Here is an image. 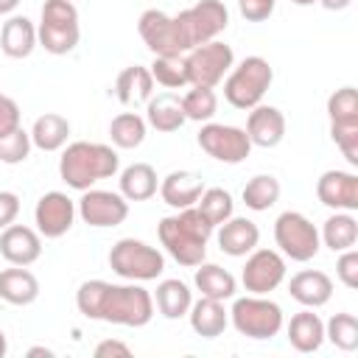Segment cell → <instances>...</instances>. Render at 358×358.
<instances>
[{
    "label": "cell",
    "instance_id": "20",
    "mask_svg": "<svg viewBox=\"0 0 358 358\" xmlns=\"http://www.w3.org/2000/svg\"><path fill=\"white\" fill-rule=\"evenodd\" d=\"M288 294L302 305V308H322L330 302L333 296V280L319 271V268H302L291 277L288 282Z\"/></svg>",
    "mask_w": 358,
    "mask_h": 358
},
{
    "label": "cell",
    "instance_id": "15",
    "mask_svg": "<svg viewBox=\"0 0 358 358\" xmlns=\"http://www.w3.org/2000/svg\"><path fill=\"white\" fill-rule=\"evenodd\" d=\"M285 280V257L277 249H252L241 271V282L249 294H271Z\"/></svg>",
    "mask_w": 358,
    "mask_h": 358
},
{
    "label": "cell",
    "instance_id": "18",
    "mask_svg": "<svg viewBox=\"0 0 358 358\" xmlns=\"http://www.w3.org/2000/svg\"><path fill=\"white\" fill-rule=\"evenodd\" d=\"M246 134H249L252 145H257V148H277L285 137V115L277 106L257 103L249 109Z\"/></svg>",
    "mask_w": 358,
    "mask_h": 358
},
{
    "label": "cell",
    "instance_id": "42",
    "mask_svg": "<svg viewBox=\"0 0 358 358\" xmlns=\"http://www.w3.org/2000/svg\"><path fill=\"white\" fill-rule=\"evenodd\" d=\"M336 277H338L341 285H347L350 291L358 288V252H355V246L338 252V260H336Z\"/></svg>",
    "mask_w": 358,
    "mask_h": 358
},
{
    "label": "cell",
    "instance_id": "1",
    "mask_svg": "<svg viewBox=\"0 0 358 358\" xmlns=\"http://www.w3.org/2000/svg\"><path fill=\"white\" fill-rule=\"evenodd\" d=\"M76 308L92 322H109L123 327H145L154 319V296L137 282L87 280L76 291Z\"/></svg>",
    "mask_w": 358,
    "mask_h": 358
},
{
    "label": "cell",
    "instance_id": "28",
    "mask_svg": "<svg viewBox=\"0 0 358 358\" xmlns=\"http://www.w3.org/2000/svg\"><path fill=\"white\" fill-rule=\"evenodd\" d=\"M117 182H120V196L126 201H148L159 187L157 171L148 162H131L129 168L120 171Z\"/></svg>",
    "mask_w": 358,
    "mask_h": 358
},
{
    "label": "cell",
    "instance_id": "36",
    "mask_svg": "<svg viewBox=\"0 0 358 358\" xmlns=\"http://www.w3.org/2000/svg\"><path fill=\"white\" fill-rule=\"evenodd\" d=\"M182 98V112L187 120H196V123H207L213 120V115L218 112V95L213 87H190Z\"/></svg>",
    "mask_w": 358,
    "mask_h": 358
},
{
    "label": "cell",
    "instance_id": "47",
    "mask_svg": "<svg viewBox=\"0 0 358 358\" xmlns=\"http://www.w3.org/2000/svg\"><path fill=\"white\" fill-rule=\"evenodd\" d=\"M316 3H322V8H327V11H344L352 6V0H316Z\"/></svg>",
    "mask_w": 358,
    "mask_h": 358
},
{
    "label": "cell",
    "instance_id": "4",
    "mask_svg": "<svg viewBox=\"0 0 358 358\" xmlns=\"http://www.w3.org/2000/svg\"><path fill=\"white\" fill-rule=\"evenodd\" d=\"M274 81V67L263 56H246L243 62L232 64V70L224 76V98L235 109H252L263 101Z\"/></svg>",
    "mask_w": 358,
    "mask_h": 358
},
{
    "label": "cell",
    "instance_id": "26",
    "mask_svg": "<svg viewBox=\"0 0 358 358\" xmlns=\"http://www.w3.org/2000/svg\"><path fill=\"white\" fill-rule=\"evenodd\" d=\"M151 95H154V78H151V70L148 67L131 64V67H123L117 73V78H115V98L123 106L145 103Z\"/></svg>",
    "mask_w": 358,
    "mask_h": 358
},
{
    "label": "cell",
    "instance_id": "9",
    "mask_svg": "<svg viewBox=\"0 0 358 358\" xmlns=\"http://www.w3.org/2000/svg\"><path fill=\"white\" fill-rule=\"evenodd\" d=\"M274 241L280 246L282 257H291L296 263H308L319 255L322 249V238L319 229L313 227V221L296 210H285L277 215L274 221Z\"/></svg>",
    "mask_w": 358,
    "mask_h": 358
},
{
    "label": "cell",
    "instance_id": "24",
    "mask_svg": "<svg viewBox=\"0 0 358 358\" xmlns=\"http://www.w3.org/2000/svg\"><path fill=\"white\" fill-rule=\"evenodd\" d=\"M187 319H190V327H193L196 336H201V338H218L227 330V324H229V310L224 308L221 299L201 296L199 302L190 305Z\"/></svg>",
    "mask_w": 358,
    "mask_h": 358
},
{
    "label": "cell",
    "instance_id": "14",
    "mask_svg": "<svg viewBox=\"0 0 358 358\" xmlns=\"http://www.w3.org/2000/svg\"><path fill=\"white\" fill-rule=\"evenodd\" d=\"M76 215H78L76 201H73L67 193H62V190H48V193H42L39 201H36V207H34L36 232H39L42 238H50V241L67 235V232L73 229V224H76Z\"/></svg>",
    "mask_w": 358,
    "mask_h": 358
},
{
    "label": "cell",
    "instance_id": "8",
    "mask_svg": "<svg viewBox=\"0 0 358 358\" xmlns=\"http://www.w3.org/2000/svg\"><path fill=\"white\" fill-rule=\"evenodd\" d=\"M179 25V36L185 42V50H193L196 45L218 39V34L227 31L229 25V11L221 0H199L196 6L173 14Z\"/></svg>",
    "mask_w": 358,
    "mask_h": 358
},
{
    "label": "cell",
    "instance_id": "34",
    "mask_svg": "<svg viewBox=\"0 0 358 358\" xmlns=\"http://www.w3.org/2000/svg\"><path fill=\"white\" fill-rule=\"evenodd\" d=\"M280 179L277 176H271V173H257V176H252L246 185H243V193H241V199H243V204L249 207V210H255V213H263V210H268V207H274L277 201H280Z\"/></svg>",
    "mask_w": 358,
    "mask_h": 358
},
{
    "label": "cell",
    "instance_id": "12",
    "mask_svg": "<svg viewBox=\"0 0 358 358\" xmlns=\"http://www.w3.org/2000/svg\"><path fill=\"white\" fill-rule=\"evenodd\" d=\"M137 31L154 56H185L187 53L185 42L179 36L176 20L159 8H145L137 20Z\"/></svg>",
    "mask_w": 358,
    "mask_h": 358
},
{
    "label": "cell",
    "instance_id": "32",
    "mask_svg": "<svg viewBox=\"0 0 358 358\" xmlns=\"http://www.w3.org/2000/svg\"><path fill=\"white\" fill-rule=\"evenodd\" d=\"M319 238H322V243H324L330 252L352 249V246L358 243V221H355V215H352V213H344V210H336V213L324 221Z\"/></svg>",
    "mask_w": 358,
    "mask_h": 358
},
{
    "label": "cell",
    "instance_id": "31",
    "mask_svg": "<svg viewBox=\"0 0 358 358\" xmlns=\"http://www.w3.org/2000/svg\"><path fill=\"white\" fill-rule=\"evenodd\" d=\"M151 296H154V308L165 319H182V316H187V310L193 305V294H190L187 282H182L176 277L173 280H162Z\"/></svg>",
    "mask_w": 358,
    "mask_h": 358
},
{
    "label": "cell",
    "instance_id": "49",
    "mask_svg": "<svg viewBox=\"0 0 358 358\" xmlns=\"http://www.w3.org/2000/svg\"><path fill=\"white\" fill-rule=\"evenodd\" d=\"M20 6V0H0V14H11Z\"/></svg>",
    "mask_w": 358,
    "mask_h": 358
},
{
    "label": "cell",
    "instance_id": "37",
    "mask_svg": "<svg viewBox=\"0 0 358 358\" xmlns=\"http://www.w3.org/2000/svg\"><path fill=\"white\" fill-rule=\"evenodd\" d=\"M324 338L344 352L358 350V319L352 313H333L324 324Z\"/></svg>",
    "mask_w": 358,
    "mask_h": 358
},
{
    "label": "cell",
    "instance_id": "45",
    "mask_svg": "<svg viewBox=\"0 0 358 358\" xmlns=\"http://www.w3.org/2000/svg\"><path fill=\"white\" fill-rule=\"evenodd\" d=\"M20 215V196L11 190H0V229L14 224Z\"/></svg>",
    "mask_w": 358,
    "mask_h": 358
},
{
    "label": "cell",
    "instance_id": "10",
    "mask_svg": "<svg viewBox=\"0 0 358 358\" xmlns=\"http://www.w3.org/2000/svg\"><path fill=\"white\" fill-rule=\"evenodd\" d=\"M232 64H235V53L227 42L213 39V42L196 45L193 50L185 53L187 87H215L224 81Z\"/></svg>",
    "mask_w": 358,
    "mask_h": 358
},
{
    "label": "cell",
    "instance_id": "46",
    "mask_svg": "<svg viewBox=\"0 0 358 358\" xmlns=\"http://www.w3.org/2000/svg\"><path fill=\"white\" fill-rule=\"evenodd\" d=\"M129 355H131V347L117 338H106L95 347V358H129Z\"/></svg>",
    "mask_w": 358,
    "mask_h": 358
},
{
    "label": "cell",
    "instance_id": "11",
    "mask_svg": "<svg viewBox=\"0 0 358 358\" xmlns=\"http://www.w3.org/2000/svg\"><path fill=\"white\" fill-rule=\"evenodd\" d=\"M196 143H199V148L207 157H213L218 162H227V165L243 162L249 157V151H252V140H249L246 129H241V126H224V123H213V120H207L199 129Z\"/></svg>",
    "mask_w": 358,
    "mask_h": 358
},
{
    "label": "cell",
    "instance_id": "30",
    "mask_svg": "<svg viewBox=\"0 0 358 358\" xmlns=\"http://www.w3.org/2000/svg\"><path fill=\"white\" fill-rule=\"evenodd\" d=\"M193 282L199 288L201 296H210V299H232L235 291H238V282L235 277L221 268L218 263H199L196 266V274H193Z\"/></svg>",
    "mask_w": 358,
    "mask_h": 358
},
{
    "label": "cell",
    "instance_id": "33",
    "mask_svg": "<svg viewBox=\"0 0 358 358\" xmlns=\"http://www.w3.org/2000/svg\"><path fill=\"white\" fill-rule=\"evenodd\" d=\"M145 131H148V123L137 112H120L109 123V140H112L115 148H123V151H131V148L143 145Z\"/></svg>",
    "mask_w": 358,
    "mask_h": 358
},
{
    "label": "cell",
    "instance_id": "22",
    "mask_svg": "<svg viewBox=\"0 0 358 358\" xmlns=\"http://www.w3.org/2000/svg\"><path fill=\"white\" fill-rule=\"evenodd\" d=\"M39 45L36 39V25L28 20V17H8L0 28V50L8 56V59H25L34 53V48Z\"/></svg>",
    "mask_w": 358,
    "mask_h": 358
},
{
    "label": "cell",
    "instance_id": "39",
    "mask_svg": "<svg viewBox=\"0 0 358 358\" xmlns=\"http://www.w3.org/2000/svg\"><path fill=\"white\" fill-rule=\"evenodd\" d=\"M34 143H31V131H25L22 126L11 129V131H3L0 134V162L6 165H20L28 159Z\"/></svg>",
    "mask_w": 358,
    "mask_h": 358
},
{
    "label": "cell",
    "instance_id": "3",
    "mask_svg": "<svg viewBox=\"0 0 358 358\" xmlns=\"http://www.w3.org/2000/svg\"><path fill=\"white\" fill-rule=\"evenodd\" d=\"M120 171V157L106 143H70L59 157V176L73 190H90L101 179H112Z\"/></svg>",
    "mask_w": 358,
    "mask_h": 358
},
{
    "label": "cell",
    "instance_id": "21",
    "mask_svg": "<svg viewBox=\"0 0 358 358\" xmlns=\"http://www.w3.org/2000/svg\"><path fill=\"white\" fill-rule=\"evenodd\" d=\"M159 196L168 207L173 210H185L193 207L199 201V196L204 193V179L193 171H171L162 182H159Z\"/></svg>",
    "mask_w": 358,
    "mask_h": 358
},
{
    "label": "cell",
    "instance_id": "41",
    "mask_svg": "<svg viewBox=\"0 0 358 358\" xmlns=\"http://www.w3.org/2000/svg\"><path fill=\"white\" fill-rule=\"evenodd\" d=\"M330 137L344 154V159L355 168L358 165V120H344V123H330Z\"/></svg>",
    "mask_w": 358,
    "mask_h": 358
},
{
    "label": "cell",
    "instance_id": "5",
    "mask_svg": "<svg viewBox=\"0 0 358 358\" xmlns=\"http://www.w3.org/2000/svg\"><path fill=\"white\" fill-rule=\"evenodd\" d=\"M229 322L232 327L246 336V338H255V341H266V338H274L285 319H282V308L268 299L266 294H246V296H238L229 308Z\"/></svg>",
    "mask_w": 358,
    "mask_h": 358
},
{
    "label": "cell",
    "instance_id": "2",
    "mask_svg": "<svg viewBox=\"0 0 358 358\" xmlns=\"http://www.w3.org/2000/svg\"><path fill=\"white\" fill-rule=\"evenodd\" d=\"M157 235L165 252L179 266L196 268L207 257V241L213 235V227L204 221V215L193 204V207L176 210V215H165L157 227Z\"/></svg>",
    "mask_w": 358,
    "mask_h": 358
},
{
    "label": "cell",
    "instance_id": "17",
    "mask_svg": "<svg viewBox=\"0 0 358 358\" xmlns=\"http://www.w3.org/2000/svg\"><path fill=\"white\" fill-rule=\"evenodd\" d=\"M0 255L11 266H31L42 257V235L22 224H8L0 232Z\"/></svg>",
    "mask_w": 358,
    "mask_h": 358
},
{
    "label": "cell",
    "instance_id": "35",
    "mask_svg": "<svg viewBox=\"0 0 358 358\" xmlns=\"http://www.w3.org/2000/svg\"><path fill=\"white\" fill-rule=\"evenodd\" d=\"M196 210L204 215V221L215 229L221 227L227 218H232L235 213V201H232V193L224 190V187H204V193L199 196L196 201Z\"/></svg>",
    "mask_w": 358,
    "mask_h": 358
},
{
    "label": "cell",
    "instance_id": "25",
    "mask_svg": "<svg viewBox=\"0 0 358 358\" xmlns=\"http://www.w3.org/2000/svg\"><path fill=\"white\" fill-rule=\"evenodd\" d=\"M285 333H288V344L296 352H316L324 344V322L319 319V313H313V308L294 313Z\"/></svg>",
    "mask_w": 358,
    "mask_h": 358
},
{
    "label": "cell",
    "instance_id": "13",
    "mask_svg": "<svg viewBox=\"0 0 358 358\" xmlns=\"http://www.w3.org/2000/svg\"><path fill=\"white\" fill-rule=\"evenodd\" d=\"M78 215L84 224L95 227V229H106V227H117L129 218V201L115 193V190H81V199L76 204Z\"/></svg>",
    "mask_w": 358,
    "mask_h": 358
},
{
    "label": "cell",
    "instance_id": "51",
    "mask_svg": "<svg viewBox=\"0 0 358 358\" xmlns=\"http://www.w3.org/2000/svg\"><path fill=\"white\" fill-rule=\"evenodd\" d=\"M291 3H294V6H313L316 0H291Z\"/></svg>",
    "mask_w": 358,
    "mask_h": 358
},
{
    "label": "cell",
    "instance_id": "29",
    "mask_svg": "<svg viewBox=\"0 0 358 358\" xmlns=\"http://www.w3.org/2000/svg\"><path fill=\"white\" fill-rule=\"evenodd\" d=\"M67 137H70V120L56 112L39 115L31 126V143L39 151H59L67 145Z\"/></svg>",
    "mask_w": 358,
    "mask_h": 358
},
{
    "label": "cell",
    "instance_id": "6",
    "mask_svg": "<svg viewBox=\"0 0 358 358\" xmlns=\"http://www.w3.org/2000/svg\"><path fill=\"white\" fill-rule=\"evenodd\" d=\"M36 39L53 56L70 53L81 39L76 3L73 0H45L42 20H39V28H36Z\"/></svg>",
    "mask_w": 358,
    "mask_h": 358
},
{
    "label": "cell",
    "instance_id": "44",
    "mask_svg": "<svg viewBox=\"0 0 358 358\" xmlns=\"http://www.w3.org/2000/svg\"><path fill=\"white\" fill-rule=\"evenodd\" d=\"M20 126V106L14 98H8L6 92H0V134L11 131Z\"/></svg>",
    "mask_w": 358,
    "mask_h": 358
},
{
    "label": "cell",
    "instance_id": "50",
    "mask_svg": "<svg viewBox=\"0 0 358 358\" xmlns=\"http://www.w3.org/2000/svg\"><path fill=\"white\" fill-rule=\"evenodd\" d=\"M6 352H8V338H6V333L0 330V358H3Z\"/></svg>",
    "mask_w": 358,
    "mask_h": 358
},
{
    "label": "cell",
    "instance_id": "40",
    "mask_svg": "<svg viewBox=\"0 0 358 358\" xmlns=\"http://www.w3.org/2000/svg\"><path fill=\"white\" fill-rule=\"evenodd\" d=\"M327 115L330 123H344V120H358V90L355 87H338L327 98Z\"/></svg>",
    "mask_w": 358,
    "mask_h": 358
},
{
    "label": "cell",
    "instance_id": "48",
    "mask_svg": "<svg viewBox=\"0 0 358 358\" xmlns=\"http://www.w3.org/2000/svg\"><path fill=\"white\" fill-rule=\"evenodd\" d=\"M39 355H45V358H53L56 352H53L50 347H31V350H28V358H39Z\"/></svg>",
    "mask_w": 358,
    "mask_h": 358
},
{
    "label": "cell",
    "instance_id": "19",
    "mask_svg": "<svg viewBox=\"0 0 358 358\" xmlns=\"http://www.w3.org/2000/svg\"><path fill=\"white\" fill-rule=\"evenodd\" d=\"M215 241L224 255L229 257H246L260 243V229L252 218H227L221 227H215Z\"/></svg>",
    "mask_w": 358,
    "mask_h": 358
},
{
    "label": "cell",
    "instance_id": "27",
    "mask_svg": "<svg viewBox=\"0 0 358 358\" xmlns=\"http://www.w3.org/2000/svg\"><path fill=\"white\" fill-rule=\"evenodd\" d=\"M39 296V280L25 266H11L0 271V299L8 305H31Z\"/></svg>",
    "mask_w": 358,
    "mask_h": 358
},
{
    "label": "cell",
    "instance_id": "7",
    "mask_svg": "<svg viewBox=\"0 0 358 358\" xmlns=\"http://www.w3.org/2000/svg\"><path fill=\"white\" fill-rule=\"evenodd\" d=\"M109 268L131 282H148L157 280L165 271V257L157 246L137 241V238H120L109 249Z\"/></svg>",
    "mask_w": 358,
    "mask_h": 358
},
{
    "label": "cell",
    "instance_id": "23",
    "mask_svg": "<svg viewBox=\"0 0 358 358\" xmlns=\"http://www.w3.org/2000/svg\"><path fill=\"white\" fill-rule=\"evenodd\" d=\"M185 112H182V98L176 92H157L145 101V123L162 134H171L185 126Z\"/></svg>",
    "mask_w": 358,
    "mask_h": 358
},
{
    "label": "cell",
    "instance_id": "16",
    "mask_svg": "<svg viewBox=\"0 0 358 358\" xmlns=\"http://www.w3.org/2000/svg\"><path fill=\"white\" fill-rule=\"evenodd\" d=\"M316 199L330 210L355 213L358 210V173L352 171H324L316 179Z\"/></svg>",
    "mask_w": 358,
    "mask_h": 358
},
{
    "label": "cell",
    "instance_id": "38",
    "mask_svg": "<svg viewBox=\"0 0 358 358\" xmlns=\"http://www.w3.org/2000/svg\"><path fill=\"white\" fill-rule=\"evenodd\" d=\"M151 78L168 90L187 87V70H185V56H154L151 62Z\"/></svg>",
    "mask_w": 358,
    "mask_h": 358
},
{
    "label": "cell",
    "instance_id": "43",
    "mask_svg": "<svg viewBox=\"0 0 358 358\" xmlns=\"http://www.w3.org/2000/svg\"><path fill=\"white\" fill-rule=\"evenodd\" d=\"M274 3L277 0H238V8L243 14V20L249 22H263L274 14Z\"/></svg>",
    "mask_w": 358,
    "mask_h": 358
}]
</instances>
